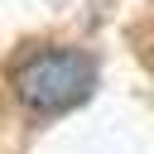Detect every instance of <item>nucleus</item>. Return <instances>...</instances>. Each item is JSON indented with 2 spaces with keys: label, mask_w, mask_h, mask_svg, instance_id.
<instances>
[{
  "label": "nucleus",
  "mask_w": 154,
  "mask_h": 154,
  "mask_svg": "<svg viewBox=\"0 0 154 154\" xmlns=\"http://www.w3.org/2000/svg\"><path fill=\"white\" fill-rule=\"evenodd\" d=\"M10 87H14V96H19L24 111H34V116H63V111H72V106H82L91 96L96 67L77 48H38V53H29L10 72Z\"/></svg>",
  "instance_id": "1"
}]
</instances>
